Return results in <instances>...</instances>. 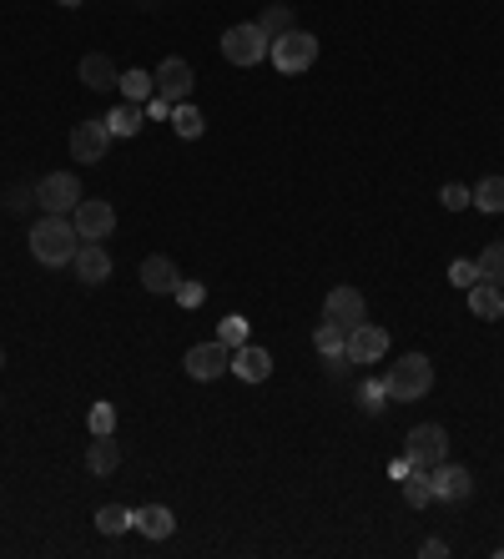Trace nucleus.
Wrapping results in <instances>:
<instances>
[{
  "mask_svg": "<svg viewBox=\"0 0 504 559\" xmlns=\"http://www.w3.org/2000/svg\"><path fill=\"white\" fill-rule=\"evenodd\" d=\"M76 247H81V232H76V222H66V217H41L36 227H31V252H36V262H46V267H66L71 257H76Z\"/></svg>",
  "mask_w": 504,
  "mask_h": 559,
  "instance_id": "f257e3e1",
  "label": "nucleus"
},
{
  "mask_svg": "<svg viewBox=\"0 0 504 559\" xmlns=\"http://www.w3.org/2000/svg\"><path fill=\"white\" fill-rule=\"evenodd\" d=\"M389 398L394 403H414V398H424L429 388H434V363L424 358V353H409L404 363H394L389 368Z\"/></svg>",
  "mask_w": 504,
  "mask_h": 559,
  "instance_id": "f03ea898",
  "label": "nucleus"
},
{
  "mask_svg": "<svg viewBox=\"0 0 504 559\" xmlns=\"http://www.w3.org/2000/svg\"><path fill=\"white\" fill-rule=\"evenodd\" d=\"M268 51H273V41L258 31V21H247V26H232V31H222V56H227L232 66H258Z\"/></svg>",
  "mask_w": 504,
  "mask_h": 559,
  "instance_id": "7ed1b4c3",
  "label": "nucleus"
},
{
  "mask_svg": "<svg viewBox=\"0 0 504 559\" xmlns=\"http://www.w3.org/2000/svg\"><path fill=\"white\" fill-rule=\"evenodd\" d=\"M273 66L283 71V76H298V71H308L313 61H318V36H308V31H288V36H278L273 41Z\"/></svg>",
  "mask_w": 504,
  "mask_h": 559,
  "instance_id": "20e7f679",
  "label": "nucleus"
},
{
  "mask_svg": "<svg viewBox=\"0 0 504 559\" xmlns=\"http://www.w3.org/2000/svg\"><path fill=\"white\" fill-rule=\"evenodd\" d=\"M409 469H434V464H444L449 459V434H444V424H419L414 434H409Z\"/></svg>",
  "mask_w": 504,
  "mask_h": 559,
  "instance_id": "39448f33",
  "label": "nucleus"
},
{
  "mask_svg": "<svg viewBox=\"0 0 504 559\" xmlns=\"http://www.w3.org/2000/svg\"><path fill=\"white\" fill-rule=\"evenodd\" d=\"M36 202H41L51 217L76 212V202H81V182H76V172H51L46 182H36Z\"/></svg>",
  "mask_w": 504,
  "mask_h": 559,
  "instance_id": "423d86ee",
  "label": "nucleus"
},
{
  "mask_svg": "<svg viewBox=\"0 0 504 559\" xmlns=\"http://www.w3.org/2000/svg\"><path fill=\"white\" fill-rule=\"evenodd\" d=\"M323 323H338L343 333L358 328V323H368V303H363V293H358V288H333L328 303H323Z\"/></svg>",
  "mask_w": 504,
  "mask_h": 559,
  "instance_id": "0eeeda50",
  "label": "nucleus"
},
{
  "mask_svg": "<svg viewBox=\"0 0 504 559\" xmlns=\"http://www.w3.org/2000/svg\"><path fill=\"white\" fill-rule=\"evenodd\" d=\"M232 368V348L222 343V338H212V343H197L192 353H187V373L197 378V383H212V378H222Z\"/></svg>",
  "mask_w": 504,
  "mask_h": 559,
  "instance_id": "6e6552de",
  "label": "nucleus"
},
{
  "mask_svg": "<svg viewBox=\"0 0 504 559\" xmlns=\"http://www.w3.org/2000/svg\"><path fill=\"white\" fill-rule=\"evenodd\" d=\"M429 484H434V499H444V504H459L474 494V474L464 464H449V459L429 469Z\"/></svg>",
  "mask_w": 504,
  "mask_h": 559,
  "instance_id": "1a4fd4ad",
  "label": "nucleus"
},
{
  "mask_svg": "<svg viewBox=\"0 0 504 559\" xmlns=\"http://www.w3.org/2000/svg\"><path fill=\"white\" fill-rule=\"evenodd\" d=\"M343 353H348L353 363H378V358L389 353V333H384V328H373V323H358V328H348Z\"/></svg>",
  "mask_w": 504,
  "mask_h": 559,
  "instance_id": "9d476101",
  "label": "nucleus"
},
{
  "mask_svg": "<svg viewBox=\"0 0 504 559\" xmlns=\"http://www.w3.org/2000/svg\"><path fill=\"white\" fill-rule=\"evenodd\" d=\"M152 81H157V96H162V101H172V106L192 96V66H187L182 56H167V61L157 66V76H152Z\"/></svg>",
  "mask_w": 504,
  "mask_h": 559,
  "instance_id": "9b49d317",
  "label": "nucleus"
},
{
  "mask_svg": "<svg viewBox=\"0 0 504 559\" xmlns=\"http://www.w3.org/2000/svg\"><path fill=\"white\" fill-rule=\"evenodd\" d=\"M71 222H76V232H81V242H101L111 227H116V212H111V202H76V212H71Z\"/></svg>",
  "mask_w": 504,
  "mask_h": 559,
  "instance_id": "f8f14e48",
  "label": "nucleus"
},
{
  "mask_svg": "<svg viewBox=\"0 0 504 559\" xmlns=\"http://www.w3.org/2000/svg\"><path fill=\"white\" fill-rule=\"evenodd\" d=\"M106 147H111V131H106V121H81L76 131H71V157L76 162H101L106 157Z\"/></svg>",
  "mask_w": 504,
  "mask_h": 559,
  "instance_id": "ddd939ff",
  "label": "nucleus"
},
{
  "mask_svg": "<svg viewBox=\"0 0 504 559\" xmlns=\"http://www.w3.org/2000/svg\"><path fill=\"white\" fill-rule=\"evenodd\" d=\"M232 373H237L242 383H263V378L273 373V353L258 348V343H242V348H232Z\"/></svg>",
  "mask_w": 504,
  "mask_h": 559,
  "instance_id": "4468645a",
  "label": "nucleus"
},
{
  "mask_svg": "<svg viewBox=\"0 0 504 559\" xmlns=\"http://www.w3.org/2000/svg\"><path fill=\"white\" fill-rule=\"evenodd\" d=\"M71 267H76L81 283H91V288L111 277V257H106V247H101V242H81V247H76V257H71Z\"/></svg>",
  "mask_w": 504,
  "mask_h": 559,
  "instance_id": "2eb2a0df",
  "label": "nucleus"
},
{
  "mask_svg": "<svg viewBox=\"0 0 504 559\" xmlns=\"http://www.w3.org/2000/svg\"><path fill=\"white\" fill-rule=\"evenodd\" d=\"M177 283H182V277H177V262H172V257L152 252V257L142 262V288H147V293H177Z\"/></svg>",
  "mask_w": 504,
  "mask_h": 559,
  "instance_id": "dca6fc26",
  "label": "nucleus"
},
{
  "mask_svg": "<svg viewBox=\"0 0 504 559\" xmlns=\"http://www.w3.org/2000/svg\"><path fill=\"white\" fill-rule=\"evenodd\" d=\"M469 313H474L479 323H499V318H504V293H499L494 283H474V288H469Z\"/></svg>",
  "mask_w": 504,
  "mask_h": 559,
  "instance_id": "f3484780",
  "label": "nucleus"
},
{
  "mask_svg": "<svg viewBox=\"0 0 504 559\" xmlns=\"http://www.w3.org/2000/svg\"><path fill=\"white\" fill-rule=\"evenodd\" d=\"M81 81H86L91 91H111V86H121V71L111 66V56L91 51V56L81 61Z\"/></svg>",
  "mask_w": 504,
  "mask_h": 559,
  "instance_id": "a211bd4d",
  "label": "nucleus"
},
{
  "mask_svg": "<svg viewBox=\"0 0 504 559\" xmlns=\"http://www.w3.org/2000/svg\"><path fill=\"white\" fill-rule=\"evenodd\" d=\"M132 524H137L147 539H167L177 519H172V509H167V504H147V509H132Z\"/></svg>",
  "mask_w": 504,
  "mask_h": 559,
  "instance_id": "6ab92c4d",
  "label": "nucleus"
},
{
  "mask_svg": "<svg viewBox=\"0 0 504 559\" xmlns=\"http://www.w3.org/2000/svg\"><path fill=\"white\" fill-rule=\"evenodd\" d=\"M116 464H121V449L111 444V434H106V439H96V444L86 449V469H91V474H101V479H106V474H116Z\"/></svg>",
  "mask_w": 504,
  "mask_h": 559,
  "instance_id": "aec40b11",
  "label": "nucleus"
},
{
  "mask_svg": "<svg viewBox=\"0 0 504 559\" xmlns=\"http://www.w3.org/2000/svg\"><path fill=\"white\" fill-rule=\"evenodd\" d=\"M474 267H479V283L504 288V242H489V247L474 257Z\"/></svg>",
  "mask_w": 504,
  "mask_h": 559,
  "instance_id": "412c9836",
  "label": "nucleus"
},
{
  "mask_svg": "<svg viewBox=\"0 0 504 559\" xmlns=\"http://www.w3.org/2000/svg\"><path fill=\"white\" fill-rule=\"evenodd\" d=\"M172 131H177V136H187V142H197V136L207 131V116H202L197 106L177 101V106H172Z\"/></svg>",
  "mask_w": 504,
  "mask_h": 559,
  "instance_id": "4be33fe9",
  "label": "nucleus"
},
{
  "mask_svg": "<svg viewBox=\"0 0 504 559\" xmlns=\"http://www.w3.org/2000/svg\"><path fill=\"white\" fill-rule=\"evenodd\" d=\"M106 131H111V136H137V131H142V106H137V101L116 106V111L106 116Z\"/></svg>",
  "mask_w": 504,
  "mask_h": 559,
  "instance_id": "5701e85b",
  "label": "nucleus"
},
{
  "mask_svg": "<svg viewBox=\"0 0 504 559\" xmlns=\"http://www.w3.org/2000/svg\"><path fill=\"white\" fill-rule=\"evenodd\" d=\"M121 91H126V101H152L157 96V81L147 76V71H121Z\"/></svg>",
  "mask_w": 504,
  "mask_h": 559,
  "instance_id": "b1692460",
  "label": "nucleus"
},
{
  "mask_svg": "<svg viewBox=\"0 0 504 559\" xmlns=\"http://www.w3.org/2000/svg\"><path fill=\"white\" fill-rule=\"evenodd\" d=\"M258 31H263L268 41H278V36H288V31H298V26H293V11H288V6H268L263 21H258Z\"/></svg>",
  "mask_w": 504,
  "mask_h": 559,
  "instance_id": "393cba45",
  "label": "nucleus"
},
{
  "mask_svg": "<svg viewBox=\"0 0 504 559\" xmlns=\"http://www.w3.org/2000/svg\"><path fill=\"white\" fill-rule=\"evenodd\" d=\"M404 499H409L414 509L434 504V484H429V474H424V469H409V474H404Z\"/></svg>",
  "mask_w": 504,
  "mask_h": 559,
  "instance_id": "a878e982",
  "label": "nucleus"
},
{
  "mask_svg": "<svg viewBox=\"0 0 504 559\" xmlns=\"http://www.w3.org/2000/svg\"><path fill=\"white\" fill-rule=\"evenodd\" d=\"M474 207L479 212H504V177H484L474 187Z\"/></svg>",
  "mask_w": 504,
  "mask_h": 559,
  "instance_id": "bb28decb",
  "label": "nucleus"
},
{
  "mask_svg": "<svg viewBox=\"0 0 504 559\" xmlns=\"http://www.w3.org/2000/svg\"><path fill=\"white\" fill-rule=\"evenodd\" d=\"M96 529H101V534L132 529V509H126V504H106V509H96Z\"/></svg>",
  "mask_w": 504,
  "mask_h": 559,
  "instance_id": "cd10ccee",
  "label": "nucleus"
},
{
  "mask_svg": "<svg viewBox=\"0 0 504 559\" xmlns=\"http://www.w3.org/2000/svg\"><path fill=\"white\" fill-rule=\"evenodd\" d=\"M384 398H389V383H384V378H368V383L358 388V403H363L368 413H384V408H389Z\"/></svg>",
  "mask_w": 504,
  "mask_h": 559,
  "instance_id": "c85d7f7f",
  "label": "nucleus"
},
{
  "mask_svg": "<svg viewBox=\"0 0 504 559\" xmlns=\"http://www.w3.org/2000/svg\"><path fill=\"white\" fill-rule=\"evenodd\" d=\"M343 338H348V333H343L338 323H323V328L313 333V348H318L323 358H333V353H343Z\"/></svg>",
  "mask_w": 504,
  "mask_h": 559,
  "instance_id": "c756f323",
  "label": "nucleus"
},
{
  "mask_svg": "<svg viewBox=\"0 0 504 559\" xmlns=\"http://www.w3.org/2000/svg\"><path fill=\"white\" fill-rule=\"evenodd\" d=\"M449 283H454V288H464V293H469V288H474V283H479V267H474V262H469V257H454V262H449Z\"/></svg>",
  "mask_w": 504,
  "mask_h": 559,
  "instance_id": "7c9ffc66",
  "label": "nucleus"
},
{
  "mask_svg": "<svg viewBox=\"0 0 504 559\" xmlns=\"http://www.w3.org/2000/svg\"><path fill=\"white\" fill-rule=\"evenodd\" d=\"M91 434H96V439L116 434V408H111V403H91Z\"/></svg>",
  "mask_w": 504,
  "mask_h": 559,
  "instance_id": "2f4dec72",
  "label": "nucleus"
},
{
  "mask_svg": "<svg viewBox=\"0 0 504 559\" xmlns=\"http://www.w3.org/2000/svg\"><path fill=\"white\" fill-rule=\"evenodd\" d=\"M217 338H222L227 348H242V343H247V318H237V313H232V318H222Z\"/></svg>",
  "mask_w": 504,
  "mask_h": 559,
  "instance_id": "473e14b6",
  "label": "nucleus"
},
{
  "mask_svg": "<svg viewBox=\"0 0 504 559\" xmlns=\"http://www.w3.org/2000/svg\"><path fill=\"white\" fill-rule=\"evenodd\" d=\"M6 207H11V217H16V212L41 207V202H36V187H26V182H21V187H11V192H6Z\"/></svg>",
  "mask_w": 504,
  "mask_h": 559,
  "instance_id": "72a5a7b5",
  "label": "nucleus"
},
{
  "mask_svg": "<svg viewBox=\"0 0 504 559\" xmlns=\"http://www.w3.org/2000/svg\"><path fill=\"white\" fill-rule=\"evenodd\" d=\"M439 202H444L449 212H459V207H474V192H469V187H459V182H444Z\"/></svg>",
  "mask_w": 504,
  "mask_h": 559,
  "instance_id": "f704fd0d",
  "label": "nucleus"
},
{
  "mask_svg": "<svg viewBox=\"0 0 504 559\" xmlns=\"http://www.w3.org/2000/svg\"><path fill=\"white\" fill-rule=\"evenodd\" d=\"M177 298H182V308H197L202 303V288L197 283H177Z\"/></svg>",
  "mask_w": 504,
  "mask_h": 559,
  "instance_id": "c9c22d12",
  "label": "nucleus"
},
{
  "mask_svg": "<svg viewBox=\"0 0 504 559\" xmlns=\"http://www.w3.org/2000/svg\"><path fill=\"white\" fill-rule=\"evenodd\" d=\"M444 554H449L444 539H424V559H444Z\"/></svg>",
  "mask_w": 504,
  "mask_h": 559,
  "instance_id": "e433bc0d",
  "label": "nucleus"
},
{
  "mask_svg": "<svg viewBox=\"0 0 504 559\" xmlns=\"http://www.w3.org/2000/svg\"><path fill=\"white\" fill-rule=\"evenodd\" d=\"M147 111H152V116H172V101H162V96H152V101H147Z\"/></svg>",
  "mask_w": 504,
  "mask_h": 559,
  "instance_id": "4c0bfd02",
  "label": "nucleus"
},
{
  "mask_svg": "<svg viewBox=\"0 0 504 559\" xmlns=\"http://www.w3.org/2000/svg\"><path fill=\"white\" fill-rule=\"evenodd\" d=\"M61 6H81V0H61Z\"/></svg>",
  "mask_w": 504,
  "mask_h": 559,
  "instance_id": "58836bf2",
  "label": "nucleus"
},
{
  "mask_svg": "<svg viewBox=\"0 0 504 559\" xmlns=\"http://www.w3.org/2000/svg\"><path fill=\"white\" fill-rule=\"evenodd\" d=\"M0 363H6V358H0Z\"/></svg>",
  "mask_w": 504,
  "mask_h": 559,
  "instance_id": "ea45409f",
  "label": "nucleus"
}]
</instances>
